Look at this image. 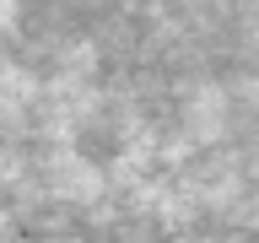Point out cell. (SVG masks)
<instances>
[{
    "mask_svg": "<svg viewBox=\"0 0 259 243\" xmlns=\"http://www.w3.org/2000/svg\"><path fill=\"white\" fill-rule=\"evenodd\" d=\"M227 125V97L216 92V87H205V92L189 103V135L194 141H210V135H222Z\"/></svg>",
    "mask_w": 259,
    "mask_h": 243,
    "instance_id": "cell-2",
    "label": "cell"
},
{
    "mask_svg": "<svg viewBox=\"0 0 259 243\" xmlns=\"http://www.w3.org/2000/svg\"><path fill=\"white\" fill-rule=\"evenodd\" d=\"M54 184H60L65 200H97L108 178L97 173L92 162H81V157H60V162H54Z\"/></svg>",
    "mask_w": 259,
    "mask_h": 243,
    "instance_id": "cell-1",
    "label": "cell"
},
{
    "mask_svg": "<svg viewBox=\"0 0 259 243\" xmlns=\"http://www.w3.org/2000/svg\"><path fill=\"white\" fill-rule=\"evenodd\" d=\"M16 16H22V0H0V32H11Z\"/></svg>",
    "mask_w": 259,
    "mask_h": 243,
    "instance_id": "cell-3",
    "label": "cell"
}]
</instances>
